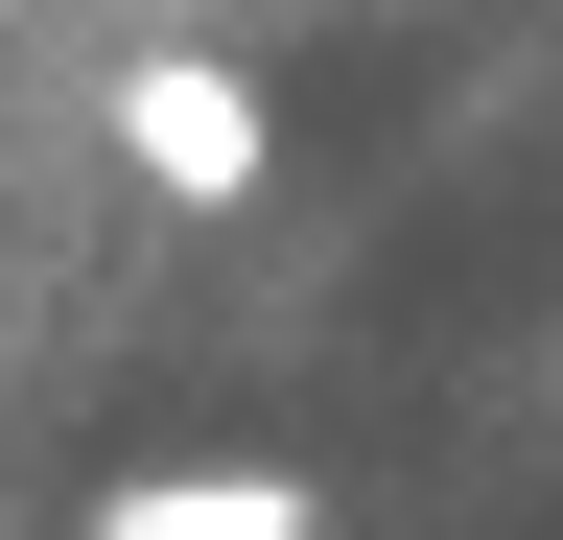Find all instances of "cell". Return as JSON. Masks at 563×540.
Returning a JSON list of instances; mask_svg holds the SVG:
<instances>
[{"label":"cell","mask_w":563,"mask_h":540,"mask_svg":"<svg viewBox=\"0 0 563 540\" xmlns=\"http://www.w3.org/2000/svg\"><path fill=\"white\" fill-rule=\"evenodd\" d=\"M118 142H141V188L235 212V188H258V71H211V47H165V71H118Z\"/></svg>","instance_id":"obj_1"},{"label":"cell","mask_w":563,"mask_h":540,"mask_svg":"<svg viewBox=\"0 0 563 540\" xmlns=\"http://www.w3.org/2000/svg\"><path fill=\"white\" fill-rule=\"evenodd\" d=\"M95 540H329L306 470H141V494H95Z\"/></svg>","instance_id":"obj_2"}]
</instances>
